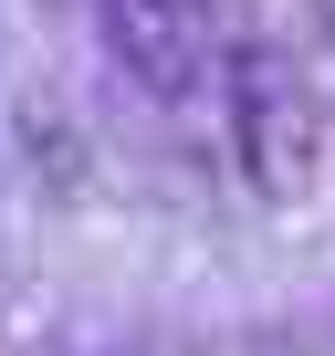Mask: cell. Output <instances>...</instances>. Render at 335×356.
Returning <instances> with one entry per match:
<instances>
[{
  "label": "cell",
  "mask_w": 335,
  "mask_h": 356,
  "mask_svg": "<svg viewBox=\"0 0 335 356\" xmlns=\"http://www.w3.org/2000/svg\"><path fill=\"white\" fill-rule=\"evenodd\" d=\"M95 32H105V63L147 105H199L231 63L220 0H95Z\"/></svg>",
  "instance_id": "obj_2"
},
{
  "label": "cell",
  "mask_w": 335,
  "mask_h": 356,
  "mask_svg": "<svg viewBox=\"0 0 335 356\" xmlns=\"http://www.w3.org/2000/svg\"><path fill=\"white\" fill-rule=\"evenodd\" d=\"M325 84L293 42H231L220 63V126H231V168L252 178V200H304L325 178Z\"/></svg>",
  "instance_id": "obj_1"
}]
</instances>
